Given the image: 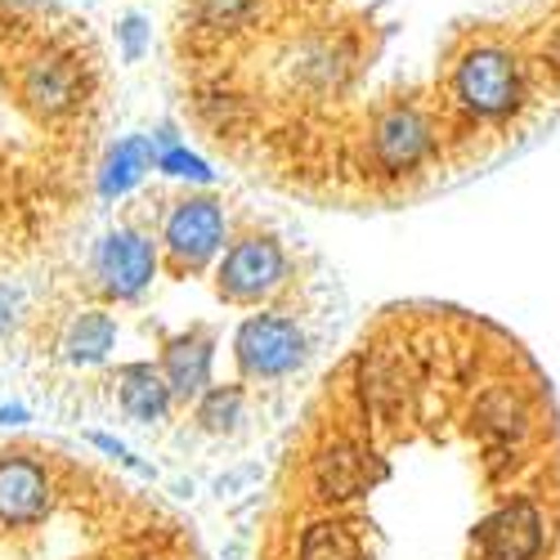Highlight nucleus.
<instances>
[{"mask_svg":"<svg viewBox=\"0 0 560 560\" xmlns=\"http://www.w3.org/2000/svg\"><path fill=\"white\" fill-rule=\"evenodd\" d=\"M256 560H560V404L493 318L372 314L278 448Z\"/></svg>","mask_w":560,"mask_h":560,"instance_id":"f257e3e1","label":"nucleus"},{"mask_svg":"<svg viewBox=\"0 0 560 560\" xmlns=\"http://www.w3.org/2000/svg\"><path fill=\"white\" fill-rule=\"evenodd\" d=\"M0 560H207L175 502L50 435H0Z\"/></svg>","mask_w":560,"mask_h":560,"instance_id":"f03ea898","label":"nucleus"},{"mask_svg":"<svg viewBox=\"0 0 560 560\" xmlns=\"http://www.w3.org/2000/svg\"><path fill=\"white\" fill-rule=\"evenodd\" d=\"M435 100L453 135L457 171H471L525 130L534 108L547 100V85L525 40L493 27H471L453 36L444 50Z\"/></svg>","mask_w":560,"mask_h":560,"instance_id":"7ed1b4c3","label":"nucleus"},{"mask_svg":"<svg viewBox=\"0 0 560 560\" xmlns=\"http://www.w3.org/2000/svg\"><path fill=\"white\" fill-rule=\"evenodd\" d=\"M5 81H10L14 108L40 135H55V139L77 135L85 126L90 108H95V95H100L95 63H90L72 40H59V36L23 45V50L10 59Z\"/></svg>","mask_w":560,"mask_h":560,"instance_id":"20e7f679","label":"nucleus"},{"mask_svg":"<svg viewBox=\"0 0 560 560\" xmlns=\"http://www.w3.org/2000/svg\"><path fill=\"white\" fill-rule=\"evenodd\" d=\"M283 10V0H184L175 19V40L189 59L215 63L260 40Z\"/></svg>","mask_w":560,"mask_h":560,"instance_id":"39448f33","label":"nucleus"},{"mask_svg":"<svg viewBox=\"0 0 560 560\" xmlns=\"http://www.w3.org/2000/svg\"><path fill=\"white\" fill-rule=\"evenodd\" d=\"M224 233H229V215H224V198L215 194L184 189L158 215L162 260L175 273H202L224 252Z\"/></svg>","mask_w":560,"mask_h":560,"instance_id":"423d86ee","label":"nucleus"},{"mask_svg":"<svg viewBox=\"0 0 560 560\" xmlns=\"http://www.w3.org/2000/svg\"><path fill=\"white\" fill-rule=\"evenodd\" d=\"M296 278L292 256L283 247V238L269 229H247L243 238H233L220 260H215V283L224 288V296L233 305H260L269 301L278 288H288Z\"/></svg>","mask_w":560,"mask_h":560,"instance_id":"0eeeda50","label":"nucleus"},{"mask_svg":"<svg viewBox=\"0 0 560 560\" xmlns=\"http://www.w3.org/2000/svg\"><path fill=\"white\" fill-rule=\"evenodd\" d=\"M162 265V243L158 233L144 229L139 220H126L117 229H108L95 243L90 256V278L100 283V292L108 301H135L153 288V273Z\"/></svg>","mask_w":560,"mask_h":560,"instance_id":"6e6552de","label":"nucleus"},{"mask_svg":"<svg viewBox=\"0 0 560 560\" xmlns=\"http://www.w3.org/2000/svg\"><path fill=\"white\" fill-rule=\"evenodd\" d=\"M153 166H158V144H153V139L126 135V139H117V144L104 153L100 175H95V189H100L104 198H121V194H130L135 184L144 179V171H153Z\"/></svg>","mask_w":560,"mask_h":560,"instance_id":"1a4fd4ad","label":"nucleus"},{"mask_svg":"<svg viewBox=\"0 0 560 560\" xmlns=\"http://www.w3.org/2000/svg\"><path fill=\"white\" fill-rule=\"evenodd\" d=\"M153 45V27L144 14H121L117 19V50H121V63H139L149 55Z\"/></svg>","mask_w":560,"mask_h":560,"instance_id":"9d476101","label":"nucleus"},{"mask_svg":"<svg viewBox=\"0 0 560 560\" xmlns=\"http://www.w3.org/2000/svg\"><path fill=\"white\" fill-rule=\"evenodd\" d=\"M288 10H296V14H310V10H318V5H328V0H283Z\"/></svg>","mask_w":560,"mask_h":560,"instance_id":"9b49d317","label":"nucleus"}]
</instances>
